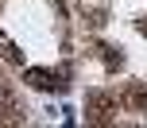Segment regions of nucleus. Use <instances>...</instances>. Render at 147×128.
I'll return each mask as SVG.
<instances>
[{
  "label": "nucleus",
  "instance_id": "obj_1",
  "mask_svg": "<svg viewBox=\"0 0 147 128\" xmlns=\"http://www.w3.org/2000/svg\"><path fill=\"white\" fill-rule=\"evenodd\" d=\"M116 105H120V101L112 97V93L93 89L85 97V121L89 124H112V121H116Z\"/></svg>",
  "mask_w": 147,
  "mask_h": 128
},
{
  "label": "nucleus",
  "instance_id": "obj_2",
  "mask_svg": "<svg viewBox=\"0 0 147 128\" xmlns=\"http://www.w3.org/2000/svg\"><path fill=\"white\" fill-rule=\"evenodd\" d=\"M23 82L35 85V89H47V93H62L66 89V82L58 74H51V70H23Z\"/></svg>",
  "mask_w": 147,
  "mask_h": 128
},
{
  "label": "nucleus",
  "instance_id": "obj_3",
  "mask_svg": "<svg viewBox=\"0 0 147 128\" xmlns=\"http://www.w3.org/2000/svg\"><path fill=\"white\" fill-rule=\"evenodd\" d=\"M23 121V113H20V105H16V97L12 93H0V124H20Z\"/></svg>",
  "mask_w": 147,
  "mask_h": 128
},
{
  "label": "nucleus",
  "instance_id": "obj_4",
  "mask_svg": "<svg viewBox=\"0 0 147 128\" xmlns=\"http://www.w3.org/2000/svg\"><path fill=\"white\" fill-rule=\"evenodd\" d=\"M128 105L136 113H147V82H132L128 85Z\"/></svg>",
  "mask_w": 147,
  "mask_h": 128
},
{
  "label": "nucleus",
  "instance_id": "obj_5",
  "mask_svg": "<svg viewBox=\"0 0 147 128\" xmlns=\"http://www.w3.org/2000/svg\"><path fill=\"white\" fill-rule=\"evenodd\" d=\"M0 51H4V58H8V62H16V66H23V51H20V47H16L12 39L4 35V31H0Z\"/></svg>",
  "mask_w": 147,
  "mask_h": 128
}]
</instances>
